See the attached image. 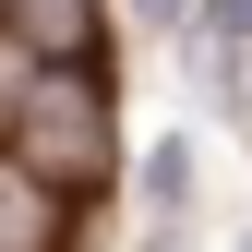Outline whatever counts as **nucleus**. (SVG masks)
<instances>
[{
    "instance_id": "5",
    "label": "nucleus",
    "mask_w": 252,
    "mask_h": 252,
    "mask_svg": "<svg viewBox=\"0 0 252 252\" xmlns=\"http://www.w3.org/2000/svg\"><path fill=\"white\" fill-rule=\"evenodd\" d=\"M204 36H216V48H240V36H252V0H204Z\"/></svg>"
},
{
    "instance_id": "3",
    "label": "nucleus",
    "mask_w": 252,
    "mask_h": 252,
    "mask_svg": "<svg viewBox=\"0 0 252 252\" xmlns=\"http://www.w3.org/2000/svg\"><path fill=\"white\" fill-rule=\"evenodd\" d=\"M0 240L12 252H60V192L36 168H0Z\"/></svg>"
},
{
    "instance_id": "2",
    "label": "nucleus",
    "mask_w": 252,
    "mask_h": 252,
    "mask_svg": "<svg viewBox=\"0 0 252 252\" xmlns=\"http://www.w3.org/2000/svg\"><path fill=\"white\" fill-rule=\"evenodd\" d=\"M12 12V36L36 72H84V48H96V0H0Z\"/></svg>"
},
{
    "instance_id": "6",
    "label": "nucleus",
    "mask_w": 252,
    "mask_h": 252,
    "mask_svg": "<svg viewBox=\"0 0 252 252\" xmlns=\"http://www.w3.org/2000/svg\"><path fill=\"white\" fill-rule=\"evenodd\" d=\"M144 12H180V0H144Z\"/></svg>"
},
{
    "instance_id": "1",
    "label": "nucleus",
    "mask_w": 252,
    "mask_h": 252,
    "mask_svg": "<svg viewBox=\"0 0 252 252\" xmlns=\"http://www.w3.org/2000/svg\"><path fill=\"white\" fill-rule=\"evenodd\" d=\"M108 72H24V96H12V168H36L48 192H96L108 180Z\"/></svg>"
},
{
    "instance_id": "4",
    "label": "nucleus",
    "mask_w": 252,
    "mask_h": 252,
    "mask_svg": "<svg viewBox=\"0 0 252 252\" xmlns=\"http://www.w3.org/2000/svg\"><path fill=\"white\" fill-rule=\"evenodd\" d=\"M144 192H156V204L192 192V144H156V156H144Z\"/></svg>"
}]
</instances>
